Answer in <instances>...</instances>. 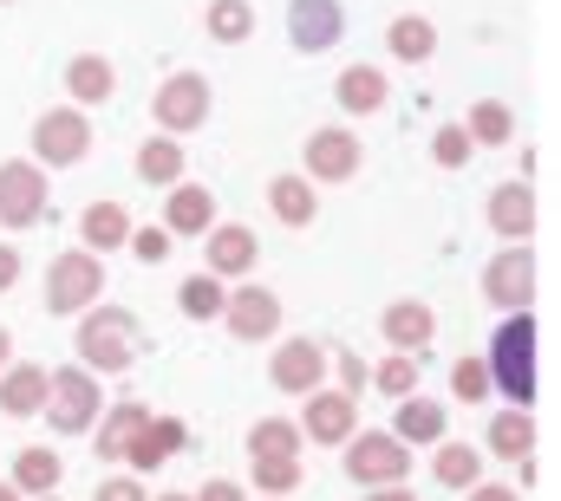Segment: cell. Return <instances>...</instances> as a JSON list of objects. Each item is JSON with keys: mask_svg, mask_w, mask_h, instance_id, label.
I'll use <instances>...</instances> for the list:
<instances>
[{"mask_svg": "<svg viewBox=\"0 0 561 501\" xmlns=\"http://www.w3.org/2000/svg\"><path fill=\"white\" fill-rule=\"evenodd\" d=\"M536 319L529 313H516L503 333H496V346H490V365H496V377H503V391L516 397V404H529L536 397Z\"/></svg>", "mask_w": 561, "mask_h": 501, "instance_id": "6da1fadb", "label": "cell"}, {"mask_svg": "<svg viewBox=\"0 0 561 501\" xmlns=\"http://www.w3.org/2000/svg\"><path fill=\"white\" fill-rule=\"evenodd\" d=\"M346 476H359V482H373V489L399 482V476H405V436H359L353 456H346Z\"/></svg>", "mask_w": 561, "mask_h": 501, "instance_id": "7a4b0ae2", "label": "cell"}, {"mask_svg": "<svg viewBox=\"0 0 561 501\" xmlns=\"http://www.w3.org/2000/svg\"><path fill=\"white\" fill-rule=\"evenodd\" d=\"M79 352H85V359H99L105 372L131 365V313H99V319H85Z\"/></svg>", "mask_w": 561, "mask_h": 501, "instance_id": "3957f363", "label": "cell"}, {"mask_svg": "<svg viewBox=\"0 0 561 501\" xmlns=\"http://www.w3.org/2000/svg\"><path fill=\"white\" fill-rule=\"evenodd\" d=\"M99 260L92 254H66L59 267H53V287H46V300H53V313H79L92 293H99Z\"/></svg>", "mask_w": 561, "mask_h": 501, "instance_id": "277c9868", "label": "cell"}, {"mask_svg": "<svg viewBox=\"0 0 561 501\" xmlns=\"http://www.w3.org/2000/svg\"><path fill=\"white\" fill-rule=\"evenodd\" d=\"M39 202H46V183L33 176V163H7V170H0V222L26 229V222L39 215Z\"/></svg>", "mask_w": 561, "mask_h": 501, "instance_id": "5b68a950", "label": "cell"}, {"mask_svg": "<svg viewBox=\"0 0 561 501\" xmlns=\"http://www.w3.org/2000/svg\"><path fill=\"white\" fill-rule=\"evenodd\" d=\"M287 33H294L300 53L333 46V39H340V0H294V7H287Z\"/></svg>", "mask_w": 561, "mask_h": 501, "instance_id": "8992f818", "label": "cell"}, {"mask_svg": "<svg viewBox=\"0 0 561 501\" xmlns=\"http://www.w3.org/2000/svg\"><path fill=\"white\" fill-rule=\"evenodd\" d=\"M157 118L170 130H183V125H203L209 118V85L196 79V72H176L163 92H157Z\"/></svg>", "mask_w": 561, "mask_h": 501, "instance_id": "52a82bcc", "label": "cell"}, {"mask_svg": "<svg viewBox=\"0 0 561 501\" xmlns=\"http://www.w3.org/2000/svg\"><path fill=\"white\" fill-rule=\"evenodd\" d=\"M99 417V384L85 372H59V384H53V423L59 430H85Z\"/></svg>", "mask_w": 561, "mask_h": 501, "instance_id": "ba28073f", "label": "cell"}, {"mask_svg": "<svg viewBox=\"0 0 561 501\" xmlns=\"http://www.w3.org/2000/svg\"><path fill=\"white\" fill-rule=\"evenodd\" d=\"M39 156L46 163H72V156H85V143H92V130L85 118H72V112H53V118H39Z\"/></svg>", "mask_w": 561, "mask_h": 501, "instance_id": "9c48e42d", "label": "cell"}, {"mask_svg": "<svg viewBox=\"0 0 561 501\" xmlns=\"http://www.w3.org/2000/svg\"><path fill=\"white\" fill-rule=\"evenodd\" d=\"M307 163H313V176H353L359 170V143L346 137V130H313V143H307Z\"/></svg>", "mask_w": 561, "mask_h": 501, "instance_id": "30bf717a", "label": "cell"}, {"mask_svg": "<svg viewBox=\"0 0 561 501\" xmlns=\"http://www.w3.org/2000/svg\"><path fill=\"white\" fill-rule=\"evenodd\" d=\"M275 319H280V306H275V293H262V287H249V293L229 300V326H236L242 339H268Z\"/></svg>", "mask_w": 561, "mask_h": 501, "instance_id": "8fae6325", "label": "cell"}, {"mask_svg": "<svg viewBox=\"0 0 561 501\" xmlns=\"http://www.w3.org/2000/svg\"><path fill=\"white\" fill-rule=\"evenodd\" d=\"M529 273H536V267H529V254H503V260L483 273V287H490V300H496V306H529Z\"/></svg>", "mask_w": 561, "mask_h": 501, "instance_id": "7c38bea8", "label": "cell"}, {"mask_svg": "<svg viewBox=\"0 0 561 501\" xmlns=\"http://www.w3.org/2000/svg\"><path fill=\"white\" fill-rule=\"evenodd\" d=\"M320 346H307V339H294V346H280V359H275V384L280 391H307L313 377H320Z\"/></svg>", "mask_w": 561, "mask_h": 501, "instance_id": "4fadbf2b", "label": "cell"}, {"mask_svg": "<svg viewBox=\"0 0 561 501\" xmlns=\"http://www.w3.org/2000/svg\"><path fill=\"white\" fill-rule=\"evenodd\" d=\"M209 222H216L209 189H196V183H190V189H176V196H170V229H176V235H203Z\"/></svg>", "mask_w": 561, "mask_h": 501, "instance_id": "5bb4252c", "label": "cell"}, {"mask_svg": "<svg viewBox=\"0 0 561 501\" xmlns=\"http://www.w3.org/2000/svg\"><path fill=\"white\" fill-rule=\"evenodd\" d=\"M249 260H255V235L249 229H216V242H209V267L216 273H249Z\"/></svg>", "mask_w": 561, "mask_h": 501, "instance_id": "9a60e30c", "label": "cell"}, {"mask_svg": "<svg viewBox=\"0 0 561 501\" xmlns=\"http://www.w3.org/2000/svg\"><path fill=\"white\" fill-rule=\"evenodd\" d=\"M46 404V377L39 372H7V384H0V410L7 417H33Z\"/></svg>", "mask_w": 561, "mask_h": 501, "instance_id": "2e32d148", "label": "cell"}, {"mask_svg": "<svg viewBox=\"0 0 561 501\" xmlns=\"http://www.w3.org/2000/svg\"><path fill=\"white\" fill-rule=\"evenodd\" d=\"M490 222H496V229H510V235H529V222H536L529 189H523V183H516V189H496V196H490Z\"/></svg>", "mask_w": 561, "mask_h": 501, "instance_id": "e0dca14e", "label": "cell"}, {"mask_svg": "<svg viewBox=\"0 0 561 501\" xmlns=\"http://www.w3.org/2000/svg\"><path fill=\"white\" fill-rule=\"evenodd\" d=\"M307 430H313L320 443H340V436L353 430V404H346V397H313V410H307Z\"/></svg>", "mask_w": 561, "mask_h": 501, "instance_id": "ac0fdd59", "label": "cell"}, {"mask_svg": "<svg viewBox=\"0 0 561 501\" xmlns=\"http://www.w3.org/2000/svg\"><path fill=\"white\" fill-rule=\"evenodd\" d=\"M340 98H346L353 112H379V105H386V79H379L373 66H353V72L340 79Z\"/></svg>", "mask_w": 561, "mask_h": 501, "instance_id": "d6986e66", "label": "cell"}, {"mask_svg": "<svg viewBox=\"0 0 561 501\" xmlns=\"http://www.w3.org/2000/svg\"><path fill=\"white\" fill-rule=\"evenodd\" d=\"M268 202H275V215L280 222H313V189L307 183H294V176H275V189H268Z\"/></svg>", "mask_w": 561, "mask_h": 501, "instance_id": "ffe728a7", "label": "cell"}, {"mask_svg": "<svg viewBox=\"0 0 561 501\" xmlns=\"http://www.w3.org/2000/svg\"><path fill=\"white\" fill-rule=\"evenodd\" d=\"M176 170H183V150H176L170 137L144 143V156H138V176H144V183H176Z\"/></svg>", "mask_w": 561, "mask_h": 501, "instance_id": "44dd1931", "label": "cell"}, {"mask_svg": "<svg viewBox=\"0 0 561 501\" xmlns=\"http://www.w3.org/2000/svg\"><path fill=\"white\" fill-rule=\"evenodd\" d=\"M209 33H216V39H249V33H255L249 0H216V7H209Z\"/></svg>", "mask_w": 561, "mask_h": 501, "instance_id": "7402d4cb", "label": "cell"}, {"mask_svg": "<svg viewBox=\"0 0 561 501\" xmlns=\"http://www.w3.org/2000/svg\"><path fill=\"white\" fill-rule=\"evenodd\" d=\"M437 482L444 489H477V450H463V443L437 450Z\"/></svg>", "mask_w": 561, "mask_h": 501, "instance_id": "603a6c76", "label": "cell"}, {"mask_svg": "<svg viewBox=\"0 0 561 501\" xmlns=\"http://www.w3.org/2000/svg\"><path fill=\"white\" fill-rule=\"evenodd\" d=\"M66 79H72L79 98H105V92H112V66H105V59H72Z\"/></svg>", "mask_w": 561, "mask_h": 501, "instance_id": "cb8c5ba5", "label": "cell"}, {"mask_svg": "<svg viewBox=\"0 0 561 501\" xmlns=\"http://www.w3.org/2000/svg\"><path fill=\"white\" fill-rule=\"evenodd\" d=\"M13 476H20V489H53V482H59V456H53V450H26Z\"/></svg>", "mask_w": 561, "mask_h": 501, "instance_id": "d4e9b609", "label": "cell"}, {"mask_svg": "<svg viewBox=\"0 0 561 501\" xmlns=\"http://www.w3.org/2000/svg\"><path fill=\"white\" fill-rule=\"evenodd\" d=\"M386 333L405 339V346H424V339H431V313H424V306H392V313H386Z\"/></svg>", "mask_w": 561, "mask_h": 501, "instance_id": "484cf974", "label": "cell"}, {"mask_svg": "<svg viewBox=\"0 0 561 501\" xmlns=\"http://www.w3.org/2000/svg\"><path fill=\"white\" fill-rule=\"evenodd\" d=\"M437 430H444V410H437V404H405V410H399V436H412V443H431Z\"/></svg>", "mask_w": 561, "mask_h": 501, "instance_id": "4316f807", "label": "cell"}, {"mask_svg": "<svg viewBox=\"0 0 561 501\" xmlns=\"http://www.w3.org/2000/svg\"><path fill=\"white\" fill-rule=\"evenodd\" d=\"M399 59H431V20H392Z\"/></svg>", "mask_w": 561, "mask_h": 501, "instance_id": "83f0119b", "label": "cell"}, {"mask_svg": "<svg viewBox=\"0 0 561 501\" xmlns=\"http://www.w3.org/2000/svg\"><path fill=\"white\" fill-rule=\"evenodd\" d=\"M85 242H92V248H118V242H125V215H118V209H92V215H85Z\"/></svg>", "mask_w": 561, "mask_h": 501, "instance_id": "f1b7e54d", "label": "cell"}, {"mask_svg": "<svg viewBox=\"0 0 561 501\" xmlns=\"http://www.w3.org/2000/svg\"><path fill=\"white\" fill-rule=\"evenodd\" d=\"M183 313H190V319H216V313H222L216 280H190V287H183Z\"/></svg>", "mask_w": 561, "mask_h": 501, "instance_id": "f546056e", "label": "cell"}, {"mask_svg": "<svg viewBox=\"0 0 561 501\" xmlns=\"http://www.w3.org/2000/svg\"><path fill=\"white\" fill-rule=\"evenodd\" d=\"M490 443L510 450V456H529V417H496L490 423Z\"/></svg>", "mask_w": 561, "mask_h": 501, "instance_id": "4dcf8cb0", "label": "cell"}, {"mask_svg": "<svg viewBox=\"0 0 561 501\" xmlns=\"http://www.w3.org/2000/svg\"><path fill=\"white\" fill-rule=\"evenodd\" d=\"M255 456H262V463H268V456H294V430H287V423H262V430H255Z\"/></svg>", "mask_w": 561, "mask_h": 501, "instance_id": "1f68e13d", "label": "cell"}, {"mask_svg": "<svg viewBox=\"0 0 561 501\" xmlns=\"http://www.w3.org/2000/svg\"><path fill=\"white\" fill-rule=\"evenodd\" d=\"M470 130H477L483 143H503V137H510V112H503V105H483V112L470 118Z\"/></svg>", "mask_w": 561, "mask_h": 501, "instance_id": "d6a6232c", "label": "cell"}, {"mask_svg": "<svg viewBox=\"0 0 561 501\" xmlns=\"http://www.w3.org/2000/svg\"><path fill=\"white\" fill-rule=\"evenodd\" d=\"M255 476H262V489H287V482H300V463L294 456H268Z\"/></svg>", "mask_w": 561, "mask_h": 501, "instance_id": "836d02e7", "label": "cell"}, {"mask_svg": "<svg viewBox=\"0 0 561 501\" xmlns=\"http://www.w3.org/2000/svg\"><path fill=\"white\" fill-rule=\"evenodd\" d=\"M437 163H470V130H437Z\"/></svg>", "mask_w": 561, "mask_h": 501, "instance_id": "e575fe53", "label": "cell"}, {"mask_svg": "<svg viewBox=\"0 0 561 501\" xmlns=\"http://www.w3.org/2000/svg\"><path fill=\"white\" fill-rule=\"evenodd\" d=\"M412 377H419V365H412V359H392V365L379 372V384H386V391H412Z\"/></svg>", "mask_w": 561, "mask_h": 501, "instance_id": "d590c367", "label": "cell"}, {"mask_svg": "<svg viewBox=\"0 0 561 501\" xmlns=\"http://www.w3.org/2000/svg\"><path fill=\"white\" fill-rule=\"evenodd\" d=\"M138 260H163V235H157V229H144L138 235Z\"/></svg>", "mask_w": 561, "mask_h": 501, "instance_id": "8d00e7d4", "label": "cell"}, {"mask_svg": "<svg viewBox=\"0 0 561 501\" xmlns=\"http://www.w3.org/2000/svg\"><path fill=\"white\" fill-rule=\"evenodd\" d=\"M99 501H144V496H138V482H105Z\"/></svg>", "mask_w": 561, "mask_h": 501, "instance_id": "74e56055", "label": "cell"}, {"mask_svg": "<svg viewBox=\"0 0 561 501\" xmlns=\"http://www.w3.org/2000/svg\"><path fill=\"white\" fill-rule=\"evenodd\" d=\"M457 391H463V397H483V372H477V365H463V372H457Z\"/></svg>", "mask_w": 561, "mask_h": 501, "instance_id": "f35d334b", "label": "cell"}, {"mask_svg": "<svg viewBox=\"0 0 561 501\" xmlns=\"http://www.w3.org/2000/svg\"><path fill=\"white\" fill-rule=\"evenodd\" d=\"M13 273H20V260H13V248H0V287H13Z\"/></svg>", "mask_w": 561, "mask_h": 501, "instance_id": "ab89813d", "label": "cell"}, {"mask_svg": "<svg viewBox=\"0 0 561 501\" xmlns=\"http://www.w3.org/2000/svg\"><path fill=\"white\" fill-rule=\"evenodd\" d=\"M203 501H236V489H229V482H216V489H209Z\"/></svg>", "mask_w": 561, "mask_h": 501, "instance_id": "60d3db41", "label": "cell"}, {"mask_svg": "<svg viewBox=\"0 0 561 501\" xmlns=\"http://www.w3.org/2000/svg\"><path fill=\"white\" fill-rule=\"evenodd\" d=\"M477 501H516L510 489H477Z\"/></svg>", "mask_w": 561, "mask_h": 501, "instance_id": "b9f144b4", "label": "cell"}, {"mask_svg": "<svg viewBox=\"0 0 561 501\" xmlns=\"http://www.w3.org/2000/svg\"><path fill=\"white\" fill-rule=\"evenodd\" d=\"M373 501H412V496H405V489H379Z\"/></svg>", "mask_w": 561, "mask_h": 501, "instance_id": "7bdbcfd3", "label": "cell"}, {"mask_svg": "<svg viewBox=\"0 0 561 501\" xmlns=\"http://www.w3.org/2000/svg\"><path fill=\"white\" fill-rule=\"evenodd\" d=\"M0 359H7V333H0Z\"/></svg>", "mask_w": 561, "mask_h": 501, "instance_id": "ee69618b", "label": "cell"}, {"mask_svg": "<svg viewBox=\"0 0 561 501\" xmlns=\"http://www.w3.org/2000/svg\"><path fill=\"white\" fill-rule=\"evenodd\" d=\"M0 501H13V489H0Z\"/></svg>", "mask_w": 561, "mask_h": 501, "instance_id": "f6af8a7d", "label": "cell"}, {"mask_svg": "<svg viewBox=\"0 0 561 501\" xmlns=\"http://www.w3.org/2000/svg\"><path fill=\"white\" fill-rule=\"evenodd\" d=\"M163 501H190V496H163Z\"/></svg>", "mask_w": 561, "mask_h": 501, "instance_id": "bcb514c9", "label": "cell"}]
</instances>
